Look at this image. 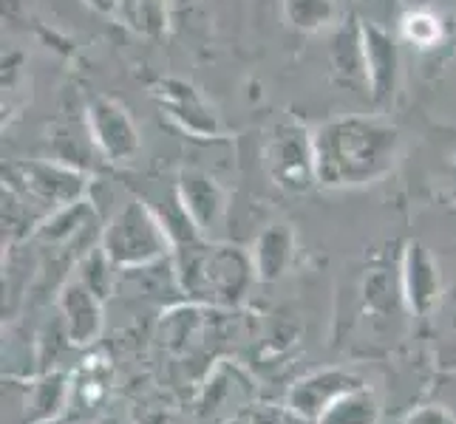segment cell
<instances>
[{"label":"cell","mask_w":456,"mask_h":424,"mask_svg":"<svg viewBox=\"0 0 456 424\" xmlns=\"http://www.w3.org/2000/svg\"><path fill=\"white\" fill-rule=\"evenodd\" d=\"M318 184L343 190L386 179L400 159V131L380 116H338L312 131Z\"/></svg>","instance_id":"1"},{"label":"cell","mask_w":456,"mask_h":424,"mask_svg":"<svg viewBox=\"0 0 456 424\" xmlns=\"http://www.w3.org/2000/svg\"><path fill=\"white\" fill-rule=\"evenodd\" d=\"M9 184L12 190L20 196H28L31 201L43 204L49 210H62L69 204L83 201L88 190V179L80 167L60 159H45V162H14L9 164Z\"/></svg>","instance_id":"2"},{"label":"cell","mask_w":456,"mask_h":424,"mask_svg":"<svg viewBox=\"0 0 456 424\" xmlns=\"http://www.w3.org/2000/svg\"><path fill=\"white\" fill-rule=\"evenodd\" d=\"M264 164L281 190L306 193L312 184H318L312 131H306L297 122L275 124L264 145Z\"/></svg>","instance_id":"3"},{"label":"cell","mask_w":456,"mask_h":424,"mask_svg":"<svg viewBox=\"0 0 456 424\" xmlns=\"http://www.w3.org/2000/svg\"><path fill=\"white\" fill-rule=\"evenodd\" d=\"M102 249L114 263H148L167 249V229L142 201H128L108 224Z\"/></svg>","instance_id":"4"},{"label":"cell","mask_w":456,"mask_h":424,"mask_svg":"<svg viewBox=\"0 0 456 424\" xmlns=\"http://www.w3.org/2000/svg\"><path fill=\"white\" fill-rule=\"evenodd\" d=\"M86 128L94 148L108 162H131L142 150V136H139L128 108L111 97H102V93L86 102Z\"/></svg>","instance_id":"5"},{"label":"cell","mask_w":456,"mask_h":424,"mask_svg":"<svg viewBox=\"0 0 456 424\" xmlns=\"http://www.w3.org/2000/svg\"><path fill=\"white\" fill-rule=\"evenodd\" d=\"M153 100L159 111L176 124V128L193 139H218L222 136V119L216 108L204 100V93L187 80L167 76L153 85Z\"/></svg>","instance_id":"6"},{"label":"cell","mask_w":456,"mask_h":424,"mask_svg":"<svg viewBox=\"0 0 456 424\" xmlns=\"http://www.w3.org/2000/svg\"><path fill=\"white\" fill-rule=\"evenodd\" d=\"M363 26V49L369 71V100L374 105H388L395 100L400 80V40L395 31L380 26Z\"/></svg>","instance_id":"7"},{"label":"cell","mask_w":456,"mask_h":424,"mask_svg":"<svg viewBox=\"0 0 456 424\" xmlns=\"http://www.w3.org/2000/svg\"><path fill=\"white\" fill-rule=\"evenodd\" d=\"M329 66H332V76L340 88L369 97L363 26H360L354 14L332 31V40H329Z\"/></svg>","instance_id":"8"},{"label":"cell","mask_w":456,"mask_h":424,"mask_svg":"<svg viewBox=\"0 0 456 424\" xmlns=\"http://www.w3.org/2000/svg\"><path fill=\"white\" fill-rule=\"evenodd\" d=\"M179 204L184 215H191L196 229H208L218 224L224 212V190L208 172L184 170L179 176Z\"/></svg>","instance_id":"9"},{"label":"cell","mask_w":456,"mask_h":424,"mask_svg":"<svg viewBox=\"0 0 456 424\" xmlns=\"http://www.w3.org/2000/svg\"><path fill=\"white\" fill-rule=\"evenodd\" d=\"M119 18L136 35L159 37L170 23V0H119Z\"/></svg>","instance_id":"10"},{"label":"cell","mask_w":456,"mask_h":424,"mask_svg":"<svg viewBox=\"0 0 456 424\" xmlns=\"http://www.w3.org/2000/svg\"><path fill=\"white\" fill-rule=\"evenodd\" d=\"M284 20L304 35H314L335 23L338 0H281Z\"/></svg>","instance_id":"11"},{"label":"cell","mask_w":456,"mask_h":424,"mask_svg":"<svg viewBox=\"0 0 456 424\" xmlns=\"http://www.w3.org/2000/svg\"><path fill=\"white\" fill-rule=\"evenodd\" d=\"M292 252V238L287 229L273 227L266 229L258 244H256V255H253V266L261 277H275L281 275V269L287 266V258Z\"/></svg>","instance_id":"12"},{"label":"cell","mask_w":456,"mask_h":424,"mask_svg":"<svg viewBox=\"0 0 456 424\" xmlns=\"http://www.w3.org/2000/svg\"><path fill=\"white\" fill-rule=\"evenodd\" d=\"M400 37L405 43L417 45V49H434L443 37V23L434 12L426 9H414V12H405V18L400 20Z\"/></svg>","instance_id":"13"},{"label":"cell","mask_w":456,"mask_h":424,"mask_svg":"<svg viewBox=\"0 0 456 424\" xmlns=\"http://www.w3.org/2000/svg\"><path fill=\"white\" fill-rule=\"evenodd\" d=\"M354 18L360 23L397 31L400 20L405 18L403 0H354Z\"/></svg>","instance_id":"14"},{"label":"cell","mask_w":456,"mask_h":424,"mask_svg":"<svg viewBox=\"0 0 456 424\" xmlns=\"http://www.w3.org/2000/svg\"><path fill=\"white\" fill-rule=\"evenodd\" d=\"M83 4L94 12L108 14V18H119V0H83Z\"/></svg>","instance_id":"15"}]
</instances>
